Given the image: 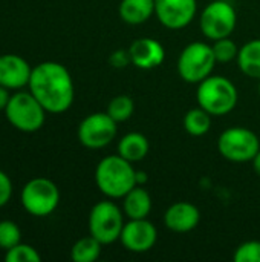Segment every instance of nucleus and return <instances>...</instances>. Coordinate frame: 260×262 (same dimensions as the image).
Wrapping results in <instances>:
<instances>
[{
  "label": "nucleus",
  "mask_w": 260,
  "mask_h": 262,
  "mask_svg": "<svg viewBox=\"0 0 260 262\" xmlns=\"http://www.w3.org/2000/svg\"><path fill=\"white\" fill-rule=\"evenodd\" d=\"M29 92L51 114L66 112L75 97L74 81L69 71L57 61H43L32 68Z\"/></svg>",
  "instance_id": "obj_1"
},
{
  "label": "nucleus",
  "mask_w": 260,
  "mask_h": 262,
  "mask_svg": "<svg viewBox=\"0 0 260 262\" xmlns=\"http://www.w3.org/2000/svg\"><path fill=\"white\" fill-rule=\"evenodd\" d=\"M95 183L100 192L107 198L123 200V196L136 186L133 163L118 154L103 158L95 169Z\"/></svg>",
  "instance_id": "obj_2"
},
{
  "label": "nucleus",
  "mask_w": 260,
  "mask_h": 262,
  "mask_svg": "<svg viewBox=\"0 0 260 262\" xmlns=\"http://www.w3.org/2000/svg\"><path fill=\"white\" fill-rule=\"evenodd\" d=\"M196 100L211 117H224L236 107L239 94L230 78L210 75L198 84Z\"/></svg>",
  "instance_id": "obj_3"
},
{
  "label": "nucleus",
  "mask_w": 260,
  "mask_h": 262,
  "mask_svg": "<svg viewBox=\"0 0 260 262\" xmlns=\"http://www.w3.org/2000/svg\"><path fill=\"white\" fill-rule=\"evenodd\" d=\"M213 46L204 41L188 43L178 57V74L185 83L199 84L213 74L216 66Z\"/></svg>",
  "instance_id": "obj_4"
},
{
  "label": "nucleus",
  "mask_w": 260,
  "mask_h": 262,
  "mask_svg": "<svg viewBox=\"0 0 260 262\" xmlns=\"http://www.w3.org/2000/svg\"><path fill=\"white\" fill-rule=\"evenodd\" d=\"M89 233L103 246L120 241L124 227V212L113 201L97 203L89 213Z\"/></svg>",
  "instance_id": "obj_5"
},
{
  "label": "nucleus",
  "mask_w": 260,
  "mask_h": 262,
  "mask_svg": "<svg viewBox=\"0 0 260 262\" xmlns=\"http://www.w3.org/2000/svg\"><path fill=\"white\" fill-rule=\"evenodd\" d=\"M8 121L21 132H37L44 124L46 109L31 92H17L5 107Z\"/></svg>",
  "instance_id": "obj_6"
},
{
  "label": "nucleus",
  "mask_w": 260,
  "mask_h": 262,
  "mask_svg": "<svg viewBox=\"0 0 260 262\" xmlns=\"http://www.w3.org/2000/svg\"><path fill=\"white\" fill-rule=\"evenodd\" d=\"M219 154L231 163L253 161L260 150L259 137L247 127H230L224 130L218 138Z\"/></svg>",
  "instance_id": "obj_7"
},
{
  "label": "nucleus",
  "mask_w": 260,
  "mask_h": 262,
  "mask_svg": "<svg viewBox=\"0 0 260 262\" xmlns=\"http://www.w3.org/2000/svg\"><path fill=\"white\" fill-rule=\"evenodd\" d=\"M238 25V14L234 6L227 0L210 2L199 15V26L202 34L211 40L230 37Z\"/></svg>",
  "instance_id": "obj_8"
},
{
  "label": "nucleus",
  "mask_w": 260,
  "mask_h": 262,
  "mask_svg": "<svg viewBox=\"0 0 260 262\" xmlns=\"http://www.w3.org/2000/svg\"><path fill=\"white\" fill-rule=\"evenodd\" d=\"M21 204L25 210L32 216L51 215L60 203V190L54 181L38 177L32 178L21 189Z\"/></svg>",
  "instance_id": "obj_9"
},
{
  "label": "nucleus",
  "mask_w": 260,
  "mask_h": 262,
  "mask_svg": "<svg viewBox=\"0 0 260 262\" xmlns=\"http://www.w3.org/2000/svg\"><path fill=\"white\" fill-rule=\"evenodd\" d=\"M116 124L107 112L90 114L78 126V140L87 149H103L115 140Z\"/></svg>",
  "instance_id": "obj_10"
},
{
  "label": "nucleus",
  "mask_w": 260,
  "mask_h": 262,
  "mask_svg": "<svg viewBox=\"0 0 260 262\" xmlns=\"http://www.w3.org/2000/svg\"><path fill=\"white\" fill-rule=\"evenodd\" d=\"M198 12L196 0H155V15L167 29H182L188 26Z\"/></svg>",
  "instance_id": "obj_11"
},
{
  "label": "nucleus",
  "mask_w": 260,
  "mask_h": 262,
  "mask_svg": "<svg viewBox=\"0 0 260 262\" xmlns=\"http://www.w3.org/2000/svg\"><path fill=\"white\" fill-rule=\"evenodd\" d=\"M158 239V230L153 223L144 220H129L124 224L120 241L132 253H146L153 249Z\"/></svg>",
  "instance_id": "obj_12"
},
{
  "label": "nucleus",
  "mask_w": 260,
  "mask_h": 262,
  "mask_svg": "<svg viewBox=\"0 0 260 262\" xmlns=\"http://www.w3.org/2000/svg\"><path fill=\"white\" fill-rule=\"evenodd\" d=\"M129 54L132 64L138 69H155L161 66L166 60L164 46L152 37H141L132 41L129 46Z\"/></svg>",
  "instance_id": "obj_13"
},
{
  "label": "nucleus",
  "mask_w": 260,
  "mask_h": 262,
  "mask_svg": "<svg viewBox=\"0 0 260 262\" xmlns=\"http://www.w3.org/2000/svg\"><path fill=\"white\" fill-rule=\"evenodd\" d=\"M201 221L199 209L187 201L172 204L164 213V224L169 230L176 233H188L198 227Z\"/></svg>",
  "instance_id": "obj_14"
},
{
  "label": "nucleus",
  "mask_w": 260,
  "mask_h": 262,
  "mask_svg": "<svg viewBox=\"0 0 260 262\" xmlns=\"http://www.w3.org/2000/svg\"><path fill=\"white\" fill-rule=\"evenodd\" d=\"M32 68L15 54L0 55V84L6 89H20L29 83Z\"/></svg>",
  "instance_id": "obj_15"
},
{
  "label": "nucleus",
  "mask_w": 260,
  "mask_h": 262,
  "mask_svg": "<svg viewBox=\"0 0 260 262\" xmlns=\"http://www.w3.org/2000/svg\"><path fill=\"white\" fill-rule=\"evenodd\" d=\"M123 212L129 220H144L152 212V196L144 186H135L123 196Z\"/></svg>",
  "instance_id": "obj_16"
},
{
  "label": "nucleus",
  "mask_w": 260,
  "mask_h": 262,
  "mask_svg": "<svg viewBox=\"0 0 260 262\" xmlns=\"http://www.w3.org/2000/svg\"><path fill=\"white\" fill-rule=\"evenodd\" d=\"M118 14L127 25L146 23L155 14V0H121Z\"/></svg>",
  "instance_id": "obj_17"
},
{
  "label": "nucleus",
  "mask_w": 260,
  "mask_h": 262,
  "mask_svg": "<svg viewBox=\"0 0 260 262\" xmlns=\"http://www.w3.org/2000/svg\"><path fill=\"white\" fill-rule=\"evenodd\" d=\"M150 144L144 134L129 132L118 143V155L126 158L130 163H138L144 160L149 154Z\"/></svg>",
  "instance_id": "obj_18"
},
{
  "label": "nucleus",
  "mask_w": 260,
  "mask_h": 262,
  "mask_svg": "<svg viewBox=\"0 0 260 262\" xmlns=\"http://www.w3.org/2000/svg\"><path fill=\"white\" fill-rule=\"evenodd\" d=\"M236 60L242 74L250 78L260 80V38L250 40L242 48H239Z\"/></svg>",
  "instance_id": "obj_19"
},
{
  "label": "nucleus",
  "mask_w": 260,
  "mask_h": 262,
  "mask_svg": "<svg viewBox=\"0 0 260 262\" xmlns=\"http://www.w3.org/2000/svg\"><path fill=\"white\" fill-rule=\"evenodd\" d=\"M184 129L192 137H202L211 127V115L201 106L190 109L184 115Z\"/></svg>",
  "instance_id": "obj_20"
},
{
  "label": "nucleus",
  "mask_w": 260,
  "mask_h": 262,
  "mask_svg": "<svg viewBox=\"0 0 260 262\" xmlns=\"http://www.w3.org/2000/svg\"><path fill=\"white\" fill-rule=\"evenodd\" d=\"M101 243L95 239L92 235L84 236L78 239L72 250H70V258L74 262H93L97 261L101 255Z\"/></svg>",
  "instance_id": "obj_21"
},
{
  "label": "nucleus",
  "mask_w": 260,
  "mask_h": 262,
  "mask_svg": "<svg viewBox=\"0 0 260 262\" xmlns=\"http://www.w3.org/2000/svg\"><path fill=\"white\" fill-rule=\"evenodd\" d=\"M116 123H123L127 121L133 112H135V103L129 95H116L113 97L109 104H107V111H106Z\"/></svg>",
  "instance_id": "obj_22"
},
{
  "label": "nucleus",
  "mask_w": 260,
  "mask_h": 262,
  "mask_svg": "<svg viewBox=\"0 0 260 262\" xmlns=\"http://www.w3.org/2000/svg\"><path fill=\"white\" fill-rule=\"evenodd\" d=\"M211 46H213V52H215L218 63H230L238 58L239 48L230 37L216 40Z\"/></svg>",
  "instance_id": "obj_23"
},
{
  "label": "nucleus",
  "mask_w": 260,
  "mask_h": 262,
  "mask_svg": "<svg viewBox=\"0 0 260 262\" xmlns=\"http://www.w3.org/2000/svg\"><path fill=\"white\" fill-rule=\"evenodd\" d=\"M21 239V232L18 226L12 221H0V249L9 250L17 246Z\"/></svg>",
  "instance_id": "obj_24"
},
{
  "label": "nucleus",
  "mask_w": 260,
  "mask_h": 262,
  "mask_svg": "<svg viewBox=\"0 0 260 262\" xmlns=\"http://www.w3.org/2000/svg\"><path fill=\"white\" fill-rule=\"evenodd\" d=\"M40 259L41 258L34 247L28 244H21V243L6 250V255H5L6 262H40Z\"/></svg>",
  "instance_id": "obj_25"
},
{
  "label": "nucleus",
  "mask_w": 260,
  "mask_h": 262,
  "mask_svg": "<svg viewBox=\"0 0 260 262\" xmlns=\"http://www.w3.org/2000/svg\"><path fill=\"white\" fill-rule=\"evenodd\" d=\"M233 259L236 262H260V241L242 243L236 249Z\"/></svg>",
  "instance_id": "obj_26"
},
{
  "label": "nucleus",
  "mask_w": 260,
  "mask_h": 262,
  "mask_svg": "<svg viewBox=\"0 0 260 262\" xmlns=\"http://www.w3.org/2000/svg\"><path fill=\"white\" fill-rule=\"evenodd\" d=\"M11 195H12V183L9 177L3 170H0V207L8 204Z\"/></svg>",
  "instance_id": "obj_27"
},
{
  "label": "nucleus",
  "mask_w": 260,
  "mask_h": 262,
  "mask_svg": "<svg viewBox=\"0 0 260 262\" xmlns=\"http://www.w3.org/2000/svg\"><path fill=\"white\" fill-rule=\"evenodd\" d=\"M109 61H110V64H112L113 68H116V69H123V68L132 64L129 49H127V51H124V49H116L115 52L110 54Z\"/></svg>",
  "instance_id": "obj_28"
},
{
  "label": "nucleus",
  "mask_w": 260,
  "mask_h": 262,
  "mask_svg": "<svg viewBox=\"0 0 260 262\" xmlns=\"http://www.w3.org/2000/svg\"><path fill=\"white\" fill-rule=\"evenodd\" d=\"M9 97H11V95H9L8 89H6L5 86L0 84V111L6 107V104H8V101H9Z\"/></svg>",
  "instance_id": "obj_29"
},
{
  "label": "nucleus",
  "mask_w": 260,
  "mask_h": 262,
  "mask_svg": "<svg viewBox=\"0 0 260 262\" xmlns=\"http://www.w3.org/2000/svg\"><path fill=\"white\" fill-rule=\"evenodd\" d=\"M147 173L144 170H136V186H144L147 183Z\"/></svg>",
  "instance_id": "obj_30"
},
{
  "label": "nucleus",
  "mask_w": 260,
  "mask_h": 262,
  "mask_svg": "<svg viewBox=\"0 0 260 262\" xmlns=\"http://www.w3.org/2000/svg\"><path fill=\"white\" fill-rule=\"evenodd\" d=\"M251 163H253V169H254V172H256V173L260 177V150L256 154V157L253 158V161H251Z\"/></svg>",
  "instance_id": "obj_31"
},
{
  "label": "nucleus",
  "mask_w": 260,
  "mask_h": 262,
  "mask_svg": "<svg viewBox=\"0 0 260 262\" xmlns=\"http://www.w3.org/2000/svg\"><path fill=\"white\" fill-rule=\"evenodd\" d=\"M259 94H260V80H259Z\"/></svg>",
  "instance_id": "obj_32"
}]
</instances>
